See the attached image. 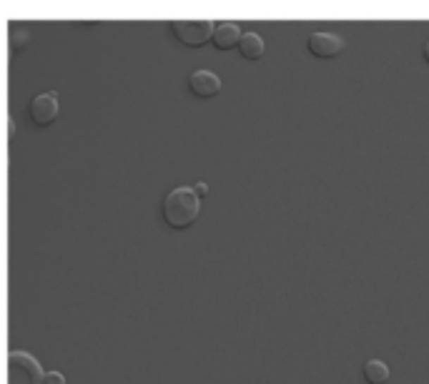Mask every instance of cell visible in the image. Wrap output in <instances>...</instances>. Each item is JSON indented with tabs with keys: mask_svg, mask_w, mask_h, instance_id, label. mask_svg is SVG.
Here are the masks:
<instances>
[{
	"mask_svg": "<svg viewBox=\"0 0 429 384\" xmlns=\"http://www.w3.org/2000/svg\"><path fill=\"white\" fill-rule=\"evenodd\" d=\"M424 61H427V63H429V40H427V43H424Z\"/></svg>",
	"mask_w": 429,
	"mask_h": 384,
	"instance_id": "12",
	"label": "cell"
},
{
	"mask_svg": "<svg viewBox=\"0 0 429 384\" xmlns=\"http://www.w3.org/2000/svg\"><path fill=\"white\" fill-rule=\"evenodd\" d=\"M201 211V201L196 196L194 189L189 186H178L163 201V221H166L171 229H189L199 218Z\"/></svg>",
	"mask_w": 429,
	"mask_h": 384,
	"instance_id": "1",
	"label": "cell"
},
{
	"mask_svg": "<svg viewBox=\"0 0 429 384\" xmlns=\"http://www.w3.org/2000/svg\"><path fill=\"white\" fill-rule=\"evenodd\" d=\"M364 379L366 384H387L390 382V367L382 359H369L364 364Z\"/></svg>",
	"mask_w": 429,
	"mask_h": 384,
	"instance_id": "9",
	"label": "cell"
},
{
	"mask_svg": "<svg viewBox=\"0 0 429 384\" xmlns=\"http://www.w3.org/2000/svg\"><path fill=\"white\" fill-rule=\"evenodd\" d=\"M236 48H239L241 56L247 58V61H259L263 56V51H266L263 38L259 33H241V40Z\"/></svg>",
	"mask_w": 429,
	"mask_h": 384,
	"instance_id": "8",
	"label": "cell"
},
{
	"mask_svg": "<svg viewBox=\"0 0 429 384\" xmlns=\"http://www.w3.org/2000/svg\"><path fill=\"white\" fill-rule=\"evenodd\" d=\"M189 91L194 93L196 98H213L218 91H221V78H218L216 73H211V70H196V73H191L189 78Z\"/></svg>",
	"mask_w": 429,
	"mask_h": 384,
	"instance_id": "6",
	"label": "cell"
},
{
	"mask_svg": "<svg viewBox=\"0 0 429 384\" xmlns=\"http://www.w3.org/2000/svg\"><path fill=\"white\" fill-rule=\"evenodd\" d=\"M241 40V30L236 23H216L211 33V43L218 48V51H231V48L239 46Z\"/></svg>",
	"mask_w": 429,
	"mask_h": 384,
	"instance_id": "7",
	"label": "cell"
},
{
	"mask_svg": "<svg viewBox=\"0 0 429 384\" xmlns=\"http://www.w3.org/2000/svg\"><path fill=\"white\" fill-rule=\"evenodd\" d=\"M43 367L28 352H11L8 354V384H40Z\"/></svg>",
	"mask_w": 429,
	"mask_h": 384,
	"instance_id": "2",
	"label": "cell"
},
{
	"mask_svg": "<svg viewBox=\"0 0 429 384\" xmlns=\"http://www.w3.org/2000/svg\"><path fill=\"white\" fill-rule=\"evenodd\" d=\"M306 48L316 58H334L344 51V38H339L337 33H311Z\"/></svg>",
	"mask_w": 429,
	"mask_h": 384,
	"instance_id": "5",
	"label": "cell"
},
{
	"mask_svg": "<svg viewBox=\"0 0 429 384\" xmlns=\"http://www.w3.org/2000/svg\"><path fill=\"white\" fill-rule=\"evenodd\" d=\"M40 384H66V377L61 372H46Z\"/></svg>",
	"mask_w": 429,
	"mask_h": 384,
	"instance_id": "10",
	"label": "cell"
},
{
	"mask_svg": "<svg viewBox=\"0 0 429 384\" xmlns=\"http://www.w3.org/2000/svg\"><path fill=\"white\" fill-rule=\"evenodd\" d=\"M213 25L216 23H211V20H173L171 33L181 40L183 46L199 48L204 46L206 40H211Z\"/></svg>",
	"mask_w": 429,
	"mask_h": 384,
	"instance_id": "3",
	"label": "cell"
},
{
	"mask_svg": "<svg viewBox=\"0 0 429 384\" xmlns=\"http://www.w3.org/2000/svg\"><path fill=\"white\" fill-rule=\"evenodd\" d=\"M30 120L35 126H51L58 118V96L56 93H40L30 101Z\"/></svg>",
	"mask_w": 429,
	"mask_h": 384,
	"instance_id": "4",
	"label": "cell"
},
{
	"mask_svg": "<svg viewBox=\"0 0 429 384\" xmlns=\"http://www.w3.org/2000/svg\"><path fill=\"white\" fill-rule=\"evenodd\" d=\"M196 196H206L209 194V189H206V184H196Z\"/></svg>",
	"mask_w": 429,
	"mask_h": 384,
	"instance_id": "11",
	"label": "cell"
}]
</instances>
